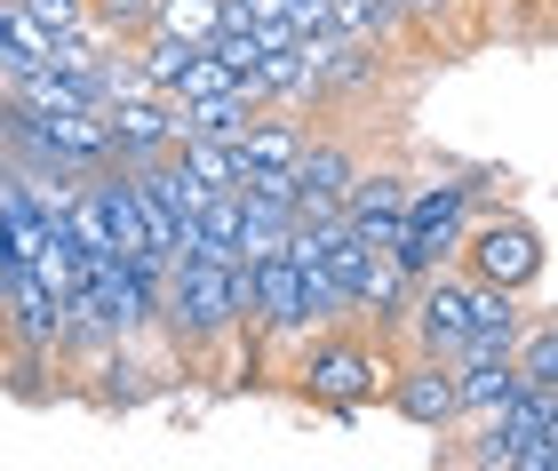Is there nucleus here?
<instances>
[{
  "mask_svg": "<svg viewBox=\"0 0 558 471\" xmlns=\"http://www.w3.org/2000/svg\"><path fill=\"white\" fill-rule=\"evenodd\" d=\"M399 360V336L367 328V319H319V328H303L288 343V391L312 415H336V424H351V415H367L375 400H384V376Z\"/></svg>",
  "mask_w": 558,
  "mask_h": 471,
  "instance_id": "nucleus-1",
  "label": "nucleus"
},
{
  "mask_svg": "<svg viewBox=\"0 0 558 471\" xmlns=\"http://www.w3.org/2000/svg\"><path fill=\"white\" fill-rule=\"evenodd\" d=\"M160 336L175 367L192 376H223L240 352V264H216V256H175L168 264V288H160Z\"/></svg>",
  "mask_w": 558,
  "mask_h": 471,
  "instance_id": "nucleus-2",
  "label": "nucleus"
},
{
  "mask_svg": "<svg viewBox=\"0 0 558 471\" xmlns=\"http://www.w3.org/2000/svg\"><path fill=\"white\" fill-rule=\"evenodd\" d=\"M487 184H495V168H439V177H423L408 192V216H399V232H391V256L399 271H439L454 264V240H463V225L478 208H487Z\"/></svg>",
  "mask_w": 558,
  "mask_h": 471,
  "instance_id": "nucleus-3",
  "label": "nucleus"
},
{
  "mask_svg": "<svg viewBox=\"0 0 558 471\" xmlns=\"http://www.w3.org/2000/svg\"><path fill=\"white\" fill-rule=\"evenodd\" d=\"M454 271H471L478 288H502V295H526V288H543V271H550V240L535 216H519V208H478L463 240H454Z\"/></svg>",
  "mask_w": 558,
  "mask_h": 471,
  "instance_id": "nucleus-4",
  "label": "nucleus"
},
{
  "mask_svg": "<svg viewBox=\"0 0 558 471\" xmlns=\"http://www.w3.org/2000/svg\"><path fill=\"white\" fill-rule=\"evenodd\" d=\"M384 408L399 415V424L447 439V432H454V367H447L439 352L399 343V360H391V376H384Z\"/></svg>",
  "mask_w": 558,
  "mask_h": 471,
  "instance_id": "nucleus-5",
  "label": "nucleus"
},
{
  "mask_svg": "<svg viewBox=\"0 0 558 471\" xmlns=\"http://www.w3.org/2000/svg\"><path fill=\"white\" fill-rule=\"evenodd\" d=\"M360 160H367V144L351 129H312V136H303V160H295V216H303V225H319V216L343 208Z\"/></svg>",
  "mask_w": 558,
  "mask_h": 471,
  "instance_id": "nucleus-6",
  "label": "nucleus"
},
{
  "mask_svg": "<svg viewBox=\"0 0 558 471\" xmlns=\"http://www.w3.org/2000/svg\"><path fill=\"white\" fill-rule=\"evenodd\" d=\"M105 136H112V168H136V160H160V153H175V105L160 88H120V96H105Z\"/></svg>",
  "mask_w": 558,
  "mask_h": 471,
  "instance_id": "nucleus-7",
  "label": "nucleus"
},
{
  "mask_svg": "<svg viewBox=\"0 0 558 471\" xmlns=\"http://www.w3.org/2000/svg\"><path fill=\"white\" fill-rule=\"evenodd\" d=\"M408 192H415V177L399 160H360V177H351V192H343V225L360 232V240H375V247H391V232H399V216H408Z\"/></svg>",
  "mask_w": 558,
  "mask_h": 471,
  "instance_id": "nucleus-8",
  "label": "nucleus"
},
{
  "mask_svg": "<svg viewBox=\"0 0 558 471\" xmlns=\"http://www.w3.org/2000/svg\"><path fill=\"white\" fill-rule=\"evenodd\" d=\"M303 136H312V112H256L240 129V184L247 177H295V160H303Z\"/></svg>",
  "mask_w": 558,
  "mask_h": 471,
  "instance_id": "nucleus-9",
  "label": "nucleus"
},
{
  "mask_svg": "<svg viewBox=\"0 0 558 471\" xmlns=\"http://www.w3.org/2000/svg\"><path fill=\"white\" fill-rule=\"evenodd\" d=\"M151 33L208 48V33H216V0H151Z\"/></svg>",
  "mask_w": 558,
  "mask_h": 471,
  "instance_id": "nucleus-10",
  "label": "nucleus"
},
{
  "mask_svg": "<svg viewBox=\"0 0 558 471\" xmlns=\"http://www.w3.org/2000/svg\"><path fill=\"white\" fill-rule=\"evenodd\" d=\"M88 24H96L105 40L136 48V40L151 33V0H88Z\"/></svg>",
  "mask_w": 558,
  "mask_h": 471,
  "instance_id": "nucleus-11",
  "label": "nucleus"
},
{
  "mask_svg": "<svg viewBox=\"0 0 558 471\" xmlns=\"http://www.w3.org/2000/svg\"><path fill=\"white\" fill-rule=\"evenodd\" d=\"M543 9H550V0H535V16H543Z\"/></svg>",
  "mask_w": 558,
  "mask_h": 471,
  "instance_id": "nucleus-12",
  "label": "nucleus"
}]
</instances>
